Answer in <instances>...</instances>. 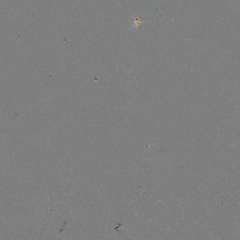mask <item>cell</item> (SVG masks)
<instances>
[{
    "instance_id": "1",
    "label": "cell",
    "mask_w": 240,
    "mask_h": 240,
    "mask_svg": "<svg viewBox=\"0 0 240 240\" xmlns=\"http://www.w3.org/2000/svg\"><path fill=\"white\" fill-rule=\"evenodd\" d=\"M133 18H134V22H133V24L132 25V28H131V29L138 28V27L140 24H141L142 23H143V22H142V20H140L138 18H134V16H133Z\"/></svg>"
}]
</instances>
